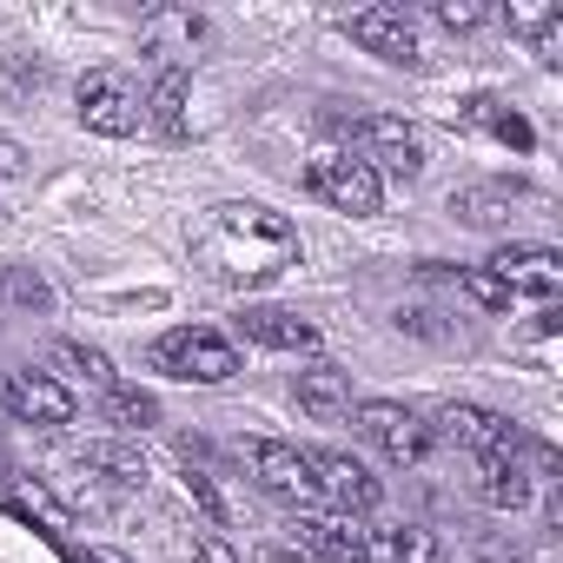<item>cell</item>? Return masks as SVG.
Masks as SVG:
<instances>
[{
    "instance_id": "1",
    "label": "cell",
    "mask_w": 563,
    "mask_h": 563,
    "mask_svg": "<svg viewBox=\"0 0 563 563\" xmlns=\"http://www.w3.org/2000/svg\"><path fill=\"white\" fill-rule=\"evenodd\" d=\"M192 258L206 265V278H219V286H265V278H278L292 258H299V232L286 212L272 206H212L199 239H192Z\"/></svg>"
},
{
    "instance_id": "2",
    "label": "cell",
    "mask_w": 563,
    "mask_h": 563,
    "mask_svg": "<svg viewBox=\"0 0 563 563\" xmlns=\"http://www.w3.org/2000/svg\"><path fill=\"white\" fill-rule=\"evenodd\" d=\"M153 365L166 378H186V385H225L239 378V352L219 339V332H199V325H179L153 345Z\"/></svg>"
},
{
    "instance_id": "3",
    "label": "cell",
    "mask_w": 563,
    "mask_h": 563,
    "mask_svg": "<svg viewBox=\"0 0 563 563\" xmlns=\"http://www.w3.org/2000/svg\"><path fill=\"white\" fill-rule=\"evenodd\" d=\"M245 457H252V477H258V490H265V497H278V504H292L299 517L325 504V497H319V477H312V457H306L299 444L252 438V444H245Z\"/></svg>"
},
{
    "instance_id": "4",
    "label": "cell",
    "mask_w": 563,
    "mask_h": 563,
    "mask_svg": "<svg viewBox=\"0 0 563 563\" xmlns=\"http://www.w3.org/2000/svg\"><path fill=\"white\" fill-rule=\"evenodd\" d=\"M306 192H312V199H325L332 212L372 219V212H378V199H385V179H378L365 159H352V153H319V159L306 166Z\"/></svg>"
},
{
    "instance_id": "5",
    "label": "cell",
    "mask_w": 563,
    "mask_h": 563,
    "mask_svg": "<svg viewBox=\"0 0 563 563\" xmlns=\"http://www.w3.org/2000/svg\"><path fill=\"white\" fill-rule=\"evenodd\" d=\"M352 424H358L365 444H378L391 464H424V457H431V438H438L418 411H405V405H391V398H365V405H352Z\"/></svg>"
},
{
    "instance_id": "6",
    "label": "cell",
    "mask_w": 563,
    "mask_h": 563,
    "mask_svg": "<svg viewBox=\"0 0 563 563\" xmlns=\"http://www.w3.org/2000/svg\"><path fill=\"white\" fill-rule=\"evenodd\" d=\"M74 113H80V126L87 133H107V140H126L133 126H140V93L120 80V74H80V87H74Z\"/></svg>"
},
{
    "instance_id": "7",
    "label": "cell",
    "mask_w": 563,
    "mask_h": 563,
    "mask_svg": "<svg viewBox=\"0 0 563 563\" xmlns=\"http://www.w3.org/2000/svg\"><path fill=\"white\" fill-rule=\"evenodd\" d=\"M438 431H444L457 451H471L477 464H484V457H517V451H523L517 424L497 418V411H484V405H444V411H438Z\"/></svg>"
},
{
    "instance_id": "8",
    "label": "cell",
    "mask_w": 563,
    "mask_h": 563,
    "mask_svg": "<svg viewBox=\"0 0 563 563\" xmlns=\"http://www.w3.org/2000/svg\"><path fill=\"white\" fill-rule=\"evenodd\" d=\"M345 34H352L365 54L391 60V67H418V60H424V41H418V27H411L405 8H358V14L345 21Z\"/></svg>"
},
{
    "instance_id": "9",
    "label": "cell",
    "mask_w": 563,
    "mask_h": 563,
    "mask_svg": "<svg viewBox=\"0 0 563 563\" xmlns=\"http://www.w3.org/2000/svg\"><path fill=\"white\" fill-rule=\"evenodd\" d=\"M358 146H365V166H372V173H391V179H418V173H424V140H418L398 113L358 120Z\"/></svg>"
},
{
    "instance_id": "10",
    "label": "cell",
    "mask_w": 563,
    "mask_h": 563,
    "mask_svg": "<svg viewBox=\"0 0 563 563\" xmlns=\"http://www.w3.org/2000/svg\"><path fill=\"white\" fill-rule=\"evenodd\" d=\"M306 457H312L319 497H332L345 517H372V510L385 504V484H378L358 457H345V451H306Z\"/></svg>"
},
{
    "instance_id": "11",
    "label": "cell",
    "mask_w": 563,
    "mask_h": 563,
    "mask_svg": "<svg viewBox=\"0 0 563 563\" xmlns=\"http://www.w3.org/2000/svg\"><path fill=\"white\" fill-rule=\"evenodd\" d=\"M0 398H8V411L21 418V424H47V431H60V424H74V391L54 378V372H8V385H0Z\"/></svg>"
},
{
    "instance_id": "12",
    "label": "cell",
    "mask_w": 563,
    "mask_h": 563,
    "mask_svg": "<svg viewBox=\"0 0 563 563\" xmlns=\"http://www.w3.org/2000/svg\"><path fill=\"white\" fill-rule=\"evenodd\" d=\"M484 272L504 278L510 299H556V292H563V258H556L550 245H504Z\"/></svg>"
},
{
    "instance_id": "13",
    "label": "cell",
    "mask_w": 563,
    "mask_h": 563,
    "mask_svg": "<svg viewBox=\"0 0 563 563\" xmlns=\"http://www.w3.org/2000/svg\"><path fill=\"white\" fill-rule=\"evenodd\" d=\"M292 537H299V550H312V556H332V563H372V550H365V523H358V517H319V510H306V517H292Z\"/></svg>"
},
{
    "instance_id": "14",
    "label": "cell",
    "mask_w": 563,
    "mask_h": 563,
    "mask_svg": "<svg viewBox=\"0 0 563 563\" xmlns=\"http://www.w3.org/2000/svg\"><path fill=\"white\" fill-rule=\"evenodd\" d=\"M523 199H530L523 186L477 179V186H457V192H451V212H457L464 225H477V232H497V225H510V219H517V206H523Z\"/></svg>"
},
{
    "instance_id": "15",
    "label": "cell",
    "mask_w": 563,
    "mask_h": 563,
    "mask_svg": "<svg viewBox=\"0 0 563 563\" xmlns=\"http://www.w3.org/2000/svg\"><path fill=\"white\" fill-rule=\"evenodd\" d=\"M239 332L272 345V352H319V325H306L299 312H278V306H245Z\"/></svg>"
},
{
    "instance_id": "16",
    "label": "cell",
    "mask_w": 563,
    "mask_h": 563,
    "mask_svg": "<svg viewBox=\"0 0 563 563\" xmlns=\"http://www.w3.org/2000/svg\"><path fill=\"white\" fill-rule=\"evenodd\" d=\"M365 550H372V563H444V543H438V530H424V523L365 530Z\"/></svg>"
},
{
    "instance_id": "17",
    "label": "cell",
    "mask_w": 563,
    "mask_h": 563,
    "mask_svg": "<svg viewBox=\"0 0 563 563\" xmlns=\"http://www.w3.org/2000/svg\"><path fill=\"white\" fill-rule=\"evenodd\" d=\"M299 405H306L319 424H339V418H352V378H345L339 365H306V372H299Z\"/></svg>"
},
{
    "instance_id": "18",
    "label": "cell",
    "mask_w": 563,
    "mask_h": 563,
    "mask_svg": "<svg viewBox=\"0 0 563 563\" xmlns=\"http://www.w3.org/2000/svg\"><path fill=\"white\" fill-rule=\"evenodd\" d=\"M477 490H484V504H497V510H523V504H530L523 451H517V457H484V464H477Z\"/></svg>"
},
{
    "instance_id": "19",
    "label": "cell",
    "mask_w": 563,
    "mask_h": 563,
    "mask_svg": "<svg viewBox=\"0 0 563 563\" xmlns=\"http://www.w3.org/2000/svg\"><path fill=\"white\" fill-rule=\"evenodd\" d=\"M80 471H87V477H107L113 490H140V484H146V457H140L133 444H87V451H80Z\"/></svg>"
},
{
    "instance_id": "20",
    "label": "cell",
    "mask_w": 563,
    "mask_h": 563,
    "mask_svg": "<svg viewBox=\"0 0 563 563\" xmlns=\"http://www.w3.org/2000/svg\"><path fill=\"white\" fill-rule=\"evenodd\" d=\"M146 113H153V126H159L166 140H186V133H192V126H186V74H179V67H166V74L153 80Z\"/></svg>"
},
{
    "instance_id": "21",
    "label": "cell",
    "mask_w": 563,
    "mask_h": 563,
    "mask_svg": "<svg viewBox=\"0 0 563 563\" xmlns=\"http://www.w3.org/2000/svg\"><path fill=\"white\" fill-rule=\"evenodd\" d=\"M0 497H8L14 510H27L34 523H47L54 537H67V530H74V517H67V504H60V497H54L47 484H34V477H14L8 490H0Z\"/></svg>"
},
{
    "instance_id": "22",
    "label": "cell",
    "mask_w": 563,
    "mask_h": 563,
    "mask_svg": "<svg viewBox=\"0 0 563 563\" xmlns=\"http://www.w3.org/2000/svg\"><path fill=\"white\" fill-rule=\"evenodd\" d=\"M54 358H60L67 372H80V378H87L100 398L120 385V378H113V365H107V352H93V345H74V339H60V345H54Z\"/></svg>"
},
{
    "instance_id": "23",
    "label": "cell",
    "mask_w": 563,
    "mask_h": 563,
    "mask_svg": "<svg viewBox=\"0 0 563 563\" xmlns=\"http://www.w3.org/2000/svg\"><path fill=\"white\" fill-rule=\"evenodd\" d=\"M107 418H113L120 431H146V424L159 418V405H153L146 391H126V385H113V391H107Z\"/></svg>"
},
{
    "instance_id": "24",
    "label": "cell",
    "mask_w": 563,
    "mask_h": 563,
    "mask_svg": "<svg viewBox=\"0 0 563 563\" xmlns=\"http://www.w3.org/2000/svg\"><path fill=\"white\" fill-rule=\"evenodd\" d=\"M457 286H464L471 306H484V312H510V292H504V278H497V272L471 265V272H457Z\"/></svg>"
},
{
    "instance_id": "25",
    "label": "cell",
    "mask_w": 563,
    "mask_h": 563,
    "mask_svg": "<svg viewBox=\"0 0 563 563\" xmlns=\"http://www.w3.org/2000/svg\"><path fill=\"white\" fill-rule=\"evenodd\" d=\"M186 490L212 510V523H239V504L219 490V477H212V471H199V464H192V471H186Z\"/></svg>"
},
{
    "instance_id": "26",
    "label": "cell",
    "mask_w": 563,
    "mask_h": 563,
    "mask_svg": "<svg viewBox=\"0 0 563 563\" xmlns=\"http://www.w3.org/2000/svg\"><path fill=\"white\" fill-rule=\"evenodd\" d=\"M438 27H451V34H477L484 21H490V8H484V0H438Z\"/></svg>"
},
{
    "instance_id": "27",
    "label": "cell",
    "mask_w": 563,
    "mask_h": 563,
    "mask_svg": "<svg viewBox=\"0 0 563 563\" xmlns=\"http://www.w3.org/2000/svg\"><path fill=\"white\" fill-rule=\"evenodd\" d=\"M550 21H556L550 0H510V8H504V27H510V34H530V41H537Z\"/></svg>"
},
{
    "instance_id": "28",
    "label": "cell",
    "mask_w": 563,
    "mask_h": 563,
    "mask_svg": "<svg viewBox=\"0 0 563 563\" xmlns=\"http://www.w3.org/2000/svg\"><path fill=\"white\" fill-rule=\"evenodd\" d=\"M398 332H411V339H451V332L438 325V306H424V299L398 306Z\"/></svg>"
},
{
    "instance_id": "29",
    "label": "cell",
    "mask_w": 563,
    "mask_h": 563,
    "mask_svg": "<svg viewBox=\"0 0 563 563\" xmlns=\"http://www.w3.org/2000/svg\"><path fill=\"white\" fill-rule=\"evenodd\" d=\"M8 292H14L21 306H47V286H41L34 272H8Z\"/></svg>"
},
{
    "instance_id": "30",
    "label": "cell",
    "mask_w": 563,
    "mask_h": 563,
    "mask_svg": "<svg viewBox=\"0 0 563 563\" xmlns=\"http://www.w3.org/2000/svg\"><path fill=\"white\" fill-rule=\"evenodd\" d=\"M530 47H537V60H550V67H556V60H563V14H556V21H550Z\"/></svg>"
},
{
    "instance_id": "31",
    "label": "cell",
    "mask_w": 563,
    "mask_h": 563,
    "mask_svg": "<svg viewBox=\"0 0 563 563\" xmlns=\"http://www.w3.org/2000/svg\"><path fill=\"white\" fill-rule=\"evenodd\" d=\"M192 563H239V556H232L212 530H199V537H192Z\"/></svg>"
},
{
    "instance_id": "32",
    "label": "cell",
    "mask_w": 563,
    "mask_h": 563,
    "mask_svg": "<svg viewBox=\"0 0 563 563\" xmlns=\"http://www.w3.org/2000/svg\"><path fill=\"white\" fill-rule=\"evenodd\" d=\"M21 166H27V153H21V146H14L8 133H0V179H14Z\"/></svg>"
},
{
    "instance_id": "33",
    "label": "cell",
    "mask_w": 563,
    "mask_h": 563,
    "mask_svg": "<svg viewBox=\"0 0 563 563\" xmlns=\"http://www.w3.org/2000/svg\"><path fill=\"white\" fill-rule=\"evenodd\" d=\"M87 563H133L126 550H87Z\"/></svg>"
},
{
    "instance_id": "34",
    "label": "cell",
    "mask_w": 563,
    "mask_h": 563,
    "mask_svg": "<svg viewBox=\"0 0 563 563\" xmlns=\"http://www.w3.org/2000/svg\"><path fill=\"white\" fill-rule=\"evenodd\" d=\"M14 484V464H8V451H0V490H8Z\"/></svg>"
}]
</instances>
